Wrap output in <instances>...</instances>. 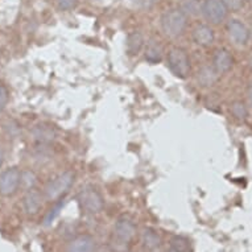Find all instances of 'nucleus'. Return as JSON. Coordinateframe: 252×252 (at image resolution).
I'll use <instances>...</instances> for the list:
<instances>
[{"mask_svg":"<svg viewBox=\"0 0 252 252\" xmlns=\"http://www.w3.org/2000/svg\"><path fill=\"white\" fill-rule=\"evenodd\" d=\"M136 235V224L128 217H120L114 226V236L110 242L111 252H128L129 244Z\"/></svg>","mask_w":252,"mask_h":252,"instance_id":"nucleus-1","label":"nucleus"},{"mask_svg":"<svg viewBox=\"0 0 252 252\" xmlns=\"http://www.w3.org/2000/svg\"><path fill=\"white\" fill-rule=\"evenodd\" d=\"M162 32L169 37H178L185 32L188 16L180 8L168 9L160 19Z\"/></svg>","mask_w":252,"mask_h":252,"instance_id":"nucleus-2","label":"nucleus"},{"mask_svg":"<svg viewBox=\"0 0 252 252\" xmlns=\"http://www.w3.org/2000/svg\"><path fill=\"white\" fill-rule=\"evenodd\" d=\"M77 201H78L81 210L85 211L86 214H99L104 207L103 197L94 186L91 185L83 186L78 191Z\"/></svg>","mask_w":252,"mask_h":252,"instance_id":"nucleus-3","label":"nucleus"},{"mask_svg":"<svg viewBox=\"0 0 252 252\" xmlns=\"http://www.w3.org/2000/svg\"><path fill=\"white\" fill-rule=\"evenodd\" d=\"M74 178V173L70 170H66L63 173L58 174L57 177H54L53 180H50L48 185L45 186V190H44L45 198L49 199V201L63 198L73 185Z\"/></svg>","mask_w":252,"mask_h":252,"instance_id":"nucleus-4","label":"nucleus"},{"mask_svg":"<svg viewBox=\"0 0 252 252\" xmlns=\"http://www.w3.org/2000/svg\"><path fill=\"white\" fill-rule=\"evenodd\" d=\"M166 61H168L169 70L178 78L185 79L190 74V60H189V56L185 49L173 48L168 53Z\"/></svg>","mask_w":252,"mask_h":252,"instance_id":"nucleus-5","label":"nucleus"},{"mask_svg":"<svg viewBox=\"0 0 252 252\" xmlns=\"http://www.w3.org/2000/svg\"><path fill=\"white\" fill-rule=\"evenodd\" d=\"M201 13L211 24H219L227 17L228 9L223 0H203Z\"/></svg>","mask_w":252,"mask_h":252,"instance_id":"nucleus-6","label":"nucleus"},{"mask_svg":"<svg viewBox=\"0 0 252 252\" xmlns=\"http://www.w3.org/2000/svg\"><path fill=\"white\" fill-rule=\"evenodd\" d=\"M21 182V172L19 168L12 166L0 174V194L4 197L13 195L19 189Z\"/></svg>","mask_w":252,"mask_h":252,"instance_id":"nucleus-7","label":"nucleus"},{"mask_svg":"<svg viewBox=\"0 0 252 252\" xmlns=\"http://www.w3.org/2000/svg\"><path fill=\"white\" fill-rule=\"evenodd\" d=\"M227 32L235 45H246L251 37L250 29L239 20H231L227 24Z\"/></svg>","mask_w":252,"mask_h":252,"instance_id":"nucleus-8","label":"nucleus"},{"mask_svg":"<svg viewBox=\"0 0 252 252\" xmlns=\"http://www.w3.org/2000/svg\"><path fill=\"white\" fill-rule=\"evenodd\" d=\"M95 246L91 235H78L67 243L65 252H95Z\"/></svg>","mask_w":252,"mask_h":252,"instance_id":"nucleus-9","label":"nucleus"},{"mask_svg":"<svg viewBox=\"0 0 252 252\" xmlns=\"http://www.w3.org/2000/svg\"><path fill=\"white\" fill-rule=\"evenodd\" d=\"M232 63H234V60H232V56L228 50H215L214 56H213V67L218 74H224V73L231 70Z\"/></svg>","mask_w":252,"mask_h":252,"instance_id":"nucleus-10","label":"nucleus"},{"mask_svg":"<svg viewBox=\"0 0 252 252\" xmlns=\"http://www.w3.org/2000/svg\"><path fill=\"white\" fill-rule=\"evenodd\" d=\"M23 206L28 215H36L42 206V195L36 189H29L23 198Z\"/></svg>","mask_w":252,"mask_h":252,"instance_id":"nucleus-11","label":"nucleus"},{"mask_svg":"<svg viewBox=\"0 0 252 252\" xmlns=\"http://www.w3.org/2000/svg\"><path fill=\"white\" fill-rule=\"evenodd\" d=\"M191 37H193V41L199 46H210L215 40V34L214 31L209 27V25L201 24L197 25L193 32H191Z\"/></svg>","mask_w":252,"mask_h":252,"instance_id":"nucleus-12","label":"nucleus"},{"mask_svg":"<svg viewBox=\"0 0 252 252\" xmlns=\"http://www.w3.org/2000/svg\"><path fill=\"white\" fill-rule=\"evenodd\" d=\"M141 244H143V248L145 251L157 252L161 248V236L158 235V232L156 230H153L151 227H145L141 231Z\"/></svg>","mask_w":252,"mask_h":252,"instance_id":"nucleus-13","label":"nucleus"},{"mask_svg":"<svg viewBox=\"0 0 252 252\" xmlns=\"http://www.w3.org/2000/svg\"><path fill=\"white\" fill-rule=\"evenodd\" d=\"M32 135L38 143H41V144H49L52 141L56 139L57 136V132H56V129L50 126V124H37L36 127L32 131Z\"/></svg>","mask_w":252,"mask_h":252,"instance_id":"nucleus-14","label":"nucleus"},{"mask_svg":"<svg viewBox=\"0 0 252 252\" xmlns=\"http://www.w3.org/2000/svg\"><path fill=\"white\" fill-rule=\"evenodd\" d=\"M144 37L140 32H131L126 40V50L129 56H137L144 48Z\"/></svg>","mask_w":252,"mask_h":252,"instance_id":"nucleus-15","label":"nucleus"},{"mask_svg":"<svg viewBox=\"0 0 252 252\" xmlns=\"http://www.w3.org/2000/svg\"><path fill=\"white\" fill-rule=\"evenodd\" d=\"M162 48L156 40H149L144 49L145 60L151 63H157L162 60Z\"/></svg>","mask_w":252,"mask_h":252,"instance_id":"nucleus-16","label":"nucleus"},{"mask_svg":"<svg viewBox=\"0 0 252 252\" xmlns=\"http://www.w3.org/2000/svg\"><path fill=\"white\" fill-rule=\"evenodd\" d=\"M169 247L172 252H193L190 240L182 235H174L169 242Z\"/></svg>","mask_w":252,"mask_h":252,"instance_id":"nucleus-17","label":"nucleus"},{"mask_svg":"<svg viewBox=\"0 0 252 252\" xmlns=\"http://www.w3.org/2000/svg\"><path fill=\"white\" fill-rule=\"evenodd\" d=\"M217 77H218V73L215 71L214 67L210 66H203L201 70L198 71V83L203 87L213 86L217 81Z\"/></svg>","mask_w":252,"mask_h":252,"instance_id":"nucleus-18","label":"nucleus"},{"mask_svg":"<svg viewBox=\"0 0 252 252\" xmlns=\"http://www.w3.org/2000/svg\"><path fill=\"white\" fill-rule=\"evenodd\" d=\"M199 0H180V9L186 16H197L201 12Z\"/></svg>","mask_w":252,"mask_h":252,"instance_id":"nucleus-19","label":"nucleus"},{"mask_svg":"<svg viewBox=\"0 0 252 252\" xmlns=\"http://www.w3.org/2000/svg\"><path fill=\"white\" fill-rule=\"evenodd\" d=\"M36 182H37V177H36V174H34L32 170H25V172H21L20 186H23L25 190L33 189L34 185H36Z\"/></svg>","mask_w":252,"mask_h":252,"instance_id":"nucleus-20","label":"nucleus"},{"mask_svg":"<svg viewBox=\"0 0 252 252\" xmlns=\"http://www.w3.org/2000/svg\"><path fill=\"white\" fill-rule=\"evenodd\" d=\"M231 114L238 120H246L248 116V110L246 104L240 100H236L231 104Z\"/></svg>","mask_w":252,"mask_h":252,"instance_id":"nucleus-21","label":"nucleus"},{"mask_svg":"<svg viewBox=\"0 0 252 252\" xmlns=\"http://www.w3.org/2000/svg\"><path fill=\"white\" fill-rule=\"evenodd\" d=\"M63 203H65V199L63 198L58 199L57 205H56V206H54V209H52V210H50V213H48V215L45 217V224H49L50 222H52V220H53L56 217H57L58 213H60V210H61L62 206H63Z\"/></svg>","mask_w":252,"mask_h":252,"instance_id":"nucleus-22","label":"nucleus"},{"mask_svg":"<svg viewBox=\"0 0 252 252\" xmlns=\"http://www.w3.org/2000/svg\"><path fill=\"white\" fill-rule=\"evenodd\" d=\"M9 99V91L4 85H0V114L3 112Z\"/></svg>","mask_w":252,"mask_h":252,"instance_id":"nucleus-23","label":"nucleus"},{"mask_svg":"<svg viewBox=\"0 0 252 252\" xmlns=\"http://www.w3.org/2000/svg\"><path fill=\"white\" fill-rule=\"evenodd\" d=\"M223 1L228 11H231V12H238L244 5V0H223Z\"/></svg>","mask_w":252,"mask_h":252,"instance_id":"nucleus-24","label":"nucleus"},{"mask_svg":"<svg viewBox=\"0 0 252 252\" xmlns=\"http://www.w3.org/2000/svg\"><path fill=\"white\" fill-rule=\"evenodd\" d=\"M77 4V0H57L58 8L61 11H71Z\"/></svg>","mask_w":252,"mask_h":252,"instance_id":"nucleus-25","label":"nucleus"},{"mask_svg":"<svg viewBox=\"0 0 252 252\" xmlns=\"http://www.w3.org/2000/svg\"><path fill=\"white\" fill-rule=\"evenodd\" d=\"M137 5L143 9H149L152 8L153 5L156 4L157 0H136Z\"/></svg>","mask_w":252,"mask_h":252,"instance_id":"nucleus-26","label":"nucleus"},{"mask_svg":"<svg viewBox=\"0 0 252 252\" xmlns=\"http://www.w3.org/2000/svg\"><path fill=\"white\" fill-rule=\"evenodd\" d=\"M247 96H248V100H250V103L252 106V82L250 83V86L247 89Z\"/></svg>","mask_w":252,"mask_h":252,"instance_id":"nucleus-27","label":"nucleus"},{"mask_svg":"<svg viewBox=\"0 0 252 252\" xmlns=\"http://www.w3.org/2000/svg\"><path fill=\"white\" fill-rule=\"evenodd\" d=\"M3 161H4V152H3V149L0 147V166L3 165Z\"/></svg>","mask_w":252,"mask_h":252,"instance_id":"nucleus-28","label":"nucleus"},{"mask_svg":"<svg viewBox=\"0 0 252 252\" xmlns=\"http://www.w3.org/2000/svg\"><path fill=\"white\" fill-rule=\"evenodd\" d=\"M250 34H251V37H252V27H251V31H250Z\"/></svg>","mask_w":252,"mask_h":252,"instance_id":"nucleus-29","label":"nucleus"},{"mask_svg":"<svg viewBox=\"0 0 252 252\" xmlns=\"http://www.w3.org/2000/svg\"><path fill=\"white\" fill-rule=\"evenodd\" d=\"M251 67H252V58H251Z\"/></svg>","mask_w":252,"mask_h":252,"instance_id":"nucleus-30","label":"nucleus"}]
</instances>
